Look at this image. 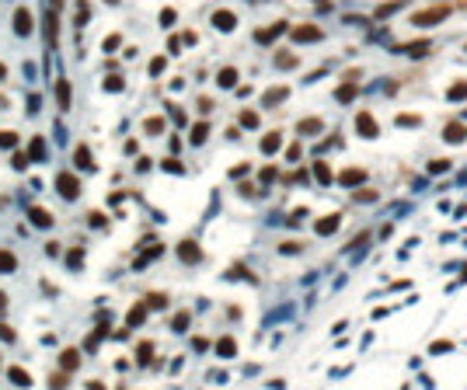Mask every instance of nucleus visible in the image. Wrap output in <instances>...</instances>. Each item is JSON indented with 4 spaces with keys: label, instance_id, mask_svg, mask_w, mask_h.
Segmentation results:
<instances>
[{
    "label": "nucleus",
    "instance_id": "f257e3e1",
    "mask_svg": "<svg viewBox=\"0 0 467 390\" xmlns=\"http://www.w3.org/2000/svg\"><path fill=\"white\" fill-rule=\"evenodd\" d=\"M56 192L63 195V199H70V202H73L77 195H81V181H77L73 174H66V171H63V174L56 178Z\"/></svg>",
    "mask_w": 467,
    "mask_h": 390
},
{
    "label": "nucleus",
    "instance_id": "f03ea898",
    "mask_svg": "<svg viewBox=\"0 0 467 390\" xmlns=\"http://www.w3.org/2000/svg\"><path fill=\"white\" fill-rule=\"evenodd\" d=\"M356 129H359V136H366V139L380 136V126H377V119H373L370 111H359V115H356Z\"/></svg>",
    "mask_w": 467,
    "mask_h": 390
},
{
    "label": "nucleus",
    "instance_id": "7ed1b4c3",
    "mask_svg": "<svg viewBox=\"0 0 467 390\" xmlns=\"http://www.w3.org/2000/svg\"><path fill=\"white\" fill-rule=\"evenodd\" d=\"M178 258H181L185 265H196V261H203V251H199L196 241H181V244H178Z\"/></svg>",
    "mask_w": 467,
    "mask_h": 390
},
{
    "label": "nucleus",
    "instance_id": "20e7f679",
    "mask_svg": "<svg viewBox=\"0 0 467 390\" xmlns=\"http://www.w3.org/2000/svg\"><path fill=\"white\" fill-rule=\"evenodd\" d=\"M318 38H321L318 25H296L293 28V42H318Z\"/></svg>",
    "mask_w": 467,
    "mask_h": 390
},
{
    "label": "nucleus",
    "instance_id": "39448f33",
    "mask_svg": "<svg viewBox=\"0 0 467 390\" xmlns=\"http://www.w3.org/2000/svg\"><path fill=\"white\" fill-rule=\"evenodd\" d=\"M14 31L25 38V35H31V11L28 7H18V14H14Z\"/></svg>",
    "mask_w": 467,
    "mask_h": 390
},
{
    "label": "nucleus",
    "instance_id": "423d86ee",
    "mask_svg": "<svg viewBox=\"0 0 467 390\" xmlns=\"http://www.w3.org/2000/svg\"><path fill=\"white\" fill-rule=\"evenodd\" d=\"M28 220H31L38 230H49V226H53V216H49V209H38V206H31V209H28Z\"/></svg>",
    "mask_w": 467,
    "mask_h": 390
},
{
    "label": "nucleus",
    "instance_id": "0eeeda50",
    "mask_svg": "<svg viewBox=\"0 0 467 390\" xmlns=\"http://www.w3.org/2000/svg\"><path fill=\"white\" fill-rule=\"evenodd\" d=\"M283 31H286V21H276L272 28H258V31H255V38H258V42H272V38H279Z\"/></svg>",
    "mask_w": 467,
    "mask_h": 390
},
{
    "label": "nucleus",
    "instance_id": "6e6552de",
    "mask_svg": "<svg viewBox=\"0 0 467 390\" xmlns=\"http://www.w3.org/2000/svg\"><path fill=\"white\" fill-rule=\"evenodd\" d=\"M443 18H446V7H433V11L415 14V25H436V21H443Z\"/></svg>",
    "mask_w": 467,
    "mask_h": 390
},
{
    "label": "nucleus",
    "instance_id": "1a4fd4ad",
    "mask_svg": "<svg viewBox=\"0 0 467 390\" xmlns=\"http://www.w3.org/2000/svg\"><path fill=\"white\" fill-rule=\"evenodd\" d=\"M73 164L81 167V171H94V161H91V150H88V146H77V153H73Z\"/></svg>",
    "mask_w": 467,
    "mask_h": 390
},
{
    "label": "nucleus",
    "instance_id": "9d476101",
    "mask_svg": "<svg viewBox=\"0 0 467 390\" xmlns=\"http://www.w3.org/2000/svg\"><path fill=\"white\" fill-rule=\"evenodd\" d=\"M56 28H59V18H56V11H49L46 14V46L49 49L56 46Z\"/></svg>",
    "mask_w": 467,
    "mask_h": 390
},
{
    "label": "nucleus",
    "instance_id": "9b49d317",
    "mask_svg": "<svg viewBox=\"0 0 467 390\" xmlns=\"http://www.w3.org/2000/svg\"><path fill=\"white\" fill-rule=\"evenodd\" d=\"M70 98H73V91H70V81L63 77V81H56V101H59V108H70Z\"/></svg>",
    "mask_w": 467,
    "mask_h": 390
},
{
    "label": "nucleus",
    "instance_id": "f8f14e48",
    "mask_svg": "<svg viewBox=\"0 0 467 390\" xmlns=\"http://www.w3.org/2000/svg\"><path fill=\"white\" fill-rule=\"evenodd\" d=\"M59 366H63L66 373H73L77 366H81V352H77V348H66V352L59 356Z\"/></svg>",
    "mask_w": 467,
    "mask_h": 390
},
{
    "label": "nucleus",
    "instance_id": "ddd939ff",
    "mask_svg": "<svg viewBox=\"0 0 467 390\" xmlns=\"http://www.w3.org/2000/svg\"><path fill=\"white\" fill-rule=\"evenodd\" d=\"M213 25H216L220 31H230L234 25H237V18H234L230 11H216V14H213Z\"/></svg>",
    "mask_w": 467,
    "mask_h": 390
},
{
    "label": "nucleus",
    "instance_id": "4468645a",
    "mask_svg": "<svg viewBox=\"0 0 467 390\" xmlns=\"http://www.w3.org/2000/svg\"><path fill=\"white\" fill-rule=\"evenodd\" d=\"M443 136H446V143H460V139L467 136V126H460V122H450V126L443 129Z\"/></svg>",
    "mask_w": 467,
    "mask_h": 390
},
{
    "label": "nucleus",
    "instance_id": "2eb2a0df",
    "mask_svg": "<svg viewBox=\"0 0 467 390\" xmlns=\"http://www.w3.org/2000/svg\"><path fill=\"white\" fill-rule=\"evenodd\" d=\"M146 310H150L146 303H136V306L129 310V317H126V324H129V328H140V324H143V317H146Z\"/></svg>",
    "mask_w": 467,
    "mask_h": 390
},
{
    "label": "nucleus",
    "instance_id": "dca6fc26",
    "mask_svg": "<svg viewBox=\"0 0 467 390\" xmlns=\"http://www.w3.org/2000/svg\"><path fill=\"white\" fill-rule=\"evenodd\" d=\"M286 94H290L286 87H276V91H265V98H262V105H265V108H272V105H279V101H283Z\"/></svg>",
    "mask_w": 467,
    "mask_h": 390
},
{
    "label": "nucleus",
    "instance_id": "f3484780",
    "mask_svg": "<svg viewBox=\"0 0 467 390\" xmlns=\"http://www.w3.org/2000/svg\"><path fill=\"white\" fill-rule=\"evenodd\" d=\"M321 129H324V126H321V119H303V122L296 126V133H300V136H310V133H321Z\"/></svg>",
    "mask_w": 467,
    "mask_h": 390
},
{
    "label": "nucleus",
    "instance_id": "a211bd4d",
    "mask_svg": "<svg viewBox=\"0 0 467 390\" xmlns=\"http://www.w3.org/2000/svg\"><path fill=\"white\" fill-rule=\"evenodd\" d=\"M216 84H220V87H234V84H237V70H234V66L220 70V77H216Z\"/></svg>",
    "mask_w": 467,
    "mask_h": 390
},
{
    "label": "nucleus",
    "instance_id": "6ab92c4d",
    "mask_svg": "<svg viewBox=\"0 0 467 390\" xmlns=\"http://www.w3.org/2000/svg\"><path fill=\"white\" fill-rule=\"evenodd\" d=\"M338 230V216H324V220H318V233L321 237H328V233H335Z\"/></svg>",
    "mask_w": 467,
    "mask_h": 390
},
{
    "label": "nucleus",
    "instance_id": "aec40b11",
    "mask_svg": "<svg viewBox=\"0 0 467 390\" xmlns=\"http://www.w3.org/2000/svg\"><path fill=\"white\" fill-rule=\"evenodd\" d=\"M363 178H366V174H363L359 167H349V171H342V178H338V181H342V185H359Z\"/></svg>",
    "mask_w": 467,
    "mask_h": 390
},
{
    "label": "nucleus",
    "instance_id": "412c9836",
    "mask_svg": "<svg viewBox=\"0 0 467 390\" xmlns=\"http://www.w3.org/2000/svg\"><path fill=\"white\" fill-rule=\"evenodd\" d=\"M398 53H405V56H425V53H429V42H411V46H401Z\"/></svg>",
    "mask_w": 467,
    "mask_h": 390
},
{
    "label": "nucleus",
    "instance_id": "4be33fe9",
    "mask_svg": "<svg viewBox=\"0 0 467 390\" xmlns=\"http://www.w3.org/2000/svg\"><path fill=\"white\" fill-rule=\"evenodd\" d=\"M7 376H11V380H14L18 387H28V383H31V376H28V373H25L21 366H11V369H7Z\"/></svg>",
    "mask_w": 467,
    "mask_h": 390
},
{
    "label": "nucleus",
    "instance_id": "5701e85b",
    "mask_svg": "<svg viewBox=\"0 0 467 390\" xmlns=\"http://www.w3.org/2000/svg\"><path fill=\"white\" fill-rule=\"evenodd\" d=\"M279 143H283V139H279V133H268V136L262 139V153H276V150H279Z\"/></svg>",
    "mask_w": 467,
    "mask_h": 390
},
{
    "label": "nucleus",
    "instance_id": "b1692460",
    "mask_svg": "<svg viewBox=\"0 0 467 390\" xmlns=\"http://www.w3.org/2000/svg\"><path fill=\"white\" fill-rule=\"evenodd\" d=\"M206 136H209V126H206V122H196V126H192V143H196V146L206 143Z\"/></svg>",
    "mask_w": 467,
    "mask_h": 390
},
{
    "label": "nucleus",
    "instance_id": "393cba45",
    "mask_svg": "<svg viewBox=\"0 0 467 390\" xmlns=\"http://www.w3.org/2000/svg\"><path fill=\"white\" fill-rule=\"evenodd\" d=\"M150 356H153V345H150V341H140V348H136V362H140V366H146V362H150Z\"/></svg>",
    "mask_w": 467,
    "mask_h": 390
},
{
    "label": "nucleus",
    "instance_id": "a878e982",
    "mask_svg": "<svg viewBox=\"0 0 467 390\" xmlns=\"http://www.w3.org/2000/svg\"><path fill=\"white\" fill-rule=\"evenodd\" d=\"M0 146H4V150H14V146H18V133H14V129H0Z\"/></svg>",
    "mask_w": 467,
    "mask_h": 390
},
{
    "label": "nucleus",
    "instance_id": "bb28decb",
    "mask_svg": "<svg viewBox=\"0 0 467 390\" xmlns=\"http://www.w3.org/2000/svg\"><path fill=\"white\" fill-rule=\"evenodd\" d=\"M335 98H338V101H352V98H356V84H352V81L342 84V87L335 91Z\"/></svg>",
    "mask_w": 467,
    "mask_h": 390
},
{
    "label": "nucleus",
    "instance_id": "cd10ccee",
    "mask_svg": "<svg viewBox=\"0 0 467 390\" xmlns=\"http://www.w3.org/2000/svg\"><path fill=\"white\" fill-rule=\"evenodd\" d=\"M18 268V258L11 251H0V272H14Z\"/></svg>",
    "mask_w": 467,
    "mask_h": 390
},
{
    "label": "nucleus",
    "instance_id": "c85d7f7f",
    "mask_svg": "<svg viewBox=\"0 0 467 390\" xmlns=\"http://www.w3.org/2000/svg\"><path fill=\"white\" fill-rule=\"evenodd\" d=\"M216 352L227 359V356H234V352H237V341H234V338H223L220 345H216Z\"/></svg>",
    "mask_w": 467,
    "mask_h": 390
},
{
    "label": "nucleus",
    "instance_id": "c756f323",
    "mask_svg": "<svg viewBox=\"0 0 467 390\" xmlns=\"http://www.w3.org/2000/svg\"><path fill=\"white\" fill-rule=\"evenodd\" d=\"M105 331H108V328H105V324H101V328H98V331H91V334H88V341H84V345H88V348H91V352H94V348H98V345H101V338H105Z\"/></svg>",
    "mask_w": 467,
    "mask_h": 390
},
{
    "label": "nucleus",
    "instance_id": "7c9ffc66",
    "mask_svg": "<svg viewBox=\"0 0 467 390\" xmlns=\"http://www.w3.org/2000/svg\"><path fill=\"white\" fill-rule=\"evenodd\" d=\"M122 84H126V81H122L119 73H108V77H105V91H122Z\"/></svg>",
    "mask_w": 467,
    "mask_h": 390
},
{
    "label": "nucleus",
    "instance_id": "2f4dec72",
    "mask_svg": "<svg viewBox=\"0 0 467 390\" xmlns=\"http://www.w3.org/2000/svg\"><path fill=\"white\" fill-rule=\"evenodd\" d=\"M143 303H146V306H153V310H161V306L168 303V296H164V293H150V296H146Z\"/></svg>",
    "mask_w": 467,
    "mask_h": 390
},
{
    "label": "nucleus",
    "instance_id": "473e14b6",
    "mask_svg": "<svg viewBox=\"0 0 467 390\" xmlns=\"http://www.w3.org/2000/svg\"><path fill=\"white\" fill-rule=\"evenodd\" d=\"M31 157H38V161L46 157V139H42V136H35V139H31Z\"/></svg>",
    "mask_w": 467,
    "mask_h": 390
},
{
    "label": "nucleus",
    "instance_id": "72a5a7b5",
    "mask_svg": "<svg viewBox=\"0 0 467 390\" xmlns=\"http://www.w3.org/2000/svg\"><path fill=\"white\" fill-rule=\"evenodd\" d=\"M398 7H405V0H394V4H383V7H377V18H387V14H394Z\"/></svg>",
    "mask_w": 467,
    "mask_h": 390
},
{
    "label": "nucleus",
    "instance_id": "f704fd0d",
    "mask_svg": "<svg viewBox=\"0 0 467 390\" xmlns=\"http://www.w3.org/2000/svg\"><path fill=\"white\" fill-rule=\"evenodd\" d=\"M143 129L157 136V133H164V119H146V122H143Z\"/></svg>",
    "mask_w": 467,
    "mask_h": 390
},
{
    "label": "nucleus",
    "instance_id": "c9c22d12",
    "mask_svg": "<svg viewBox=\"0 0 467 390\" xmlns=\"http://www.w3.org/2000/svg\"><path fill=\"white\" fill-rule=\"evenodd\" d=\"M314 174H318V181H331V171H328V164H314Z\"/></svg>",
    "mask_w": 467,
    "mask_h": 390
},
{
    "label": "nucleus",
    "instance_id": "e433bc0d",
    "mask_svg": "<svg viewBox=\"0 0 467 390\" xmlns=\"http://www.w3.org/2000/svg\"><path fill=\"white\" fill-rule=\"evenodd\" d=\"M241 126H244V129H255V126H258V115H255V111H244V115H241Z\"/></svg>",
    "mask_w": 467,
    "mask_h": 390
},
{
    "label": "nucleus",
    "instance_id": "4c0bfd02",
    "mask_svg": "<svg viewBox=\"0 0 467 390\" xmlns=\"http://www.w3.org/2000/svg\"><path fill=\"white\" fill-rule=\"evenodd\" d=\"M276 66H283V70H286V66H296V56H286V53L276 56Z\"/></svg>",
    "mask_w": 467,
    "mask_h": 390
},
{
    "label": "nucleus",
    "instance_id": "58836bf2",
    "mask_svg": "<svg viewBox=\"0 0 467 390\" xmlns=\"http://www.w3.org/2000/svg\"><path fill=\"white\" fill-rule=\"evenodd\" d=\"M88 223H91V226H105V213H94V209H91V213H88Z\"/></svg>",
    "mask_w": 467,
    "mask_h": 390
},
{
    "label": "nucleus",
    "instance_id": "ea45409f",
    "mask_svg": "<svg viewBox=\"0 0 467 390\" xmlns=\"http://www.w3.org/2000/svg\"><path fill=\"white\" fill-rule=\"evenodd\" d=\"M0 341H14V328L11 324H0Z\"/></svg>",
    "mask_w": 467,
    "mask_h": 390
},
{
    "label": "nucleus",
    "instance_id": "a19ab883",
    "mask_svg": "<svg viewBox=\"0 0 467 390\" xmlns=\"http://www.w3.org/2000/svg\"><path fill=\"white\" fill-rule=\"evenodd\" d=\"M119 42H122L119 35H108V38H105V53H112V49H119Z\"/></svg>",
    "mask_w": 467,
    "mask_h": 390
},
{
    "label": "nucleus",
    "instance_id": "79ce46f5",
    "mask_svg": "<svg viewBox=\"0 0 467 390\" xmlns=\"http://www.w3.org/2000/svg\"><path fill=\"white\" fill-rule=\"evenodd\" d=\"M164 171H171V174H181V164H178L175 157H168V161H164Z\"/></svg>",
    "mask_w": 467,
    "mask_h": 390
},
{
    "label": "nucleus",
    "instance_id": "37998d69",
    "mask_svg": "<svg viewBox=\"0 0 467 390\" xmlns=\"http://www.w3.org/2000/svg\"><path fill=\"white\" fill-rule=\"evenodd\" d=\"M450 98H467V84H453V87H450Z\"/></svg>",
    "mask_w": 467,
    "mask_h": 390
},
{
    "label": "nucleus",
    "instance_id": "c03bdc74",
    "mask_svg": "<svg viewBox=\"0 0 467 390\" xmlns=\"http://www.w3.org/2000/svg\"><path fill=\"white\" fill-rule=\"evenodd\" d=\"M175 18H178V14H175L171 7H168V11H161V25H175Z\"/></svg>",
    "mask_w": 467,
    "mask_h": 390
},
{
    "label": "nucleus",
    "instance_id": "a18cd8bd",
    "mask_svg": "<svg viewBox=\"0 0 467 390\" xmlns=\"http://www.w3.org/2000/svg\"><path fill=\"white\" fill-rule=\"evenodd\" d=\"M185 328H188V314H178L175 317V331H185Z\"/></svg>",
    "mask_w": 467,
    "mask_h": 390
},
{
    "label": "nucleus",
    "instance_id": "49530a36",
    "mask_svg": "<svg viewBox=\"0 0 467 390\" xmlns=\"http://www.w3.org/2000/svg\"><path fill=\"white\" fill-rule=\"evenodd\" d=\"M14 167H18V171L28 167V157H25V153H14Z\"/></svg>",
    "mask_w": 467,
    "mask_h": 390
},
{
    "label": "nucleus",
    "instance_id": "de8ad7c7",
    "mask_svg": "<svg viewBox=\"0 0 467 390\" xmlns=\"http://www.w3.org/2000/svg\"><path fill=\"white\" fill-rule=\"evenodd\" d=\"M296 251H300L296 241H286V244H283V254H296Z\"/></svg>",
    "mask_w": 467,
    "mask_h": 390
},
{
    "label": "nucleus",
    "instance_id": "09e8293b",
    "mask_svg": "<svg viewBox=\"0 0 467 390\" xmlns=\"http://www.w3.org/2000/svg\"><path fill=\"white\" fill-rule=\"evenodd\" d=\"M356 199H359V202H370V199H377V195H373L370 188H363V192H356Z\"/></svg>",
    "mask_w": 467,
    "mask_h": 390
},
{
    "label": "nucleus",
    "instance_id": "8fccbe9b",
    "mask_svg": "<svg viewBox=\"0 0 467 390\" xmlns=\"http://www.w3.org/2000/svg\"><path fill=\"white\" fill-rule=\"evenodd\" d=\"M7 310V296H4V289H0V314Z\"/></svg>",
    "mask_w": 467,
    "mask_h": 390
},
{
    "label": "nucleus",
    "instance_id": "3c124183",
    "mask_svg": "<svg viewBox=\"0 0 467 390\" xmlns=\"http://www.w3.org/2000/svg\"><path fill=\"white\" fill-rule=\"evenodd\" d=\"M4 77H7V66H4V63H0V81H4Z\"/></svg>",
    "mask_w": 467,
    "mask_h": 390
},
{
    "label": "nucleus",
    "instance_id": "603ef678",
    "mask_svg": "<svg viewBox=\"0 0 467 390\" xmlns=\"http://www.w3.org/2000/svg\"><path fill=\"white\" fill-rule=\"evenodd\" d=\"M105 4H119V0H105Z\"/></svg>",
    "mask_w": 467,
    "mask_h": 390
}]
</instances>
